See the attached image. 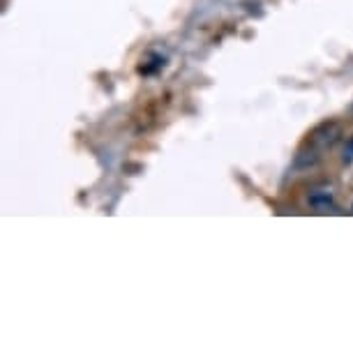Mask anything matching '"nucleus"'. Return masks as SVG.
I'll return each mask as SVG.
<instances>
[{"instance_id":"2","label":"nucleus","mask_w":353,"mask_h":353,"mask_svg":"<svg viewBox=\"0 0 353 353\" xmlns=\"http://www.w3.org/2000/svg\"><path fill=\"white\" fill-rule=\"evenodd\" d=\"M344 162H353V141L346 143V148H344Z\"/></svg>"},{"instance_id":"1","label":"nucleus","mask_w":353,"mask_h":353,"mask_svg":"<svg viewBox=\"0 0 353 353\" xmlns=\"http://www.w3.org/2000/svg\"><path fill=\"white\" fill-rule=\"evenodd\" d=\"M310 203L314 205L319 212H325L328 208L335 205V199H332V190L330 188H316L310 194Z\"/></svg>"}]
</instances>
